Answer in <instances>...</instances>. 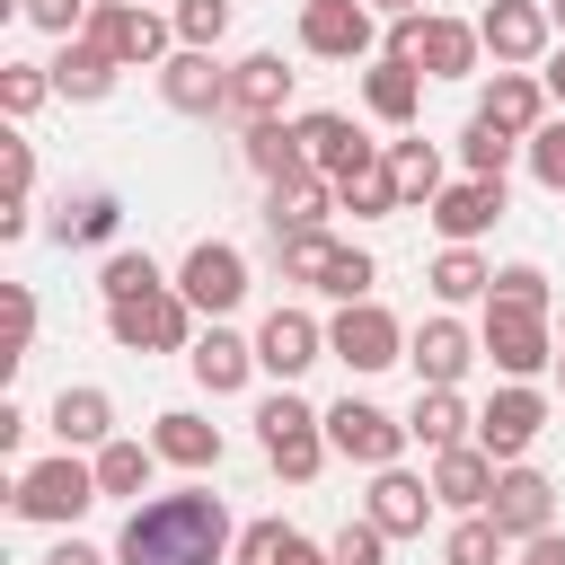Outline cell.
<instances>
[{
  "label": "cell",
  "mask_w": 565,
  "mask_h": 565,
  "mask_svg": "<svg viewBox=\"0 0 565 565\" xmlns=\"http://www.w3.org/2000/svg\"><path fill=\"white\" fill-rule=\"evenodd\" d=\"M282 547H291V530H282V521H247V530H238V556H247V565H274Z\"/></svg>",
  "instance_id": "cell-50"
},
{
  "label": "cell",
  "mask_w": 565,
  "mask_h": 565,
  "mask_svg": "<svg viewBox=\"0 0 565 565\" xmlns=\"http://www.w3.org/2000/svg\"><path fill=\"white\" fill-rule=\"evenodd\" d=\"M26 344H35V291L9 282V353H0V362H26Z\"/></svg>",
  "instance_id": "cell-48"
},
{
  "label": "cell",
  "mask_w": 565,
  "mask_h": 565,
  "mask_svg": "<svg viewBox=\"0 0 565 565\" xmlns=\"http://www.w3.org/2000/svg\"><path fill=\"white\" fill-rule=\"evenodd\" d=\"M88 459H97V494H141V486H150V468H159V450H150V441H124V433H115V441H97Z\"/></svg>",
  "instance_id": "cell-36"
},
{
  "label": "cell",
  "mask_w": 565,
  "mask_h": 565,
  "mask_svg": "<svg viewBox=\"0 0 565 565\" xmlns=\"http://www.w3.org/2000/svg\"><path fill=\"white\" fill-rule=\"evenodd\" d=\"M539 79H547V97H565V53H547V71H539Z\"/></svg>",
  "instance_id": "cell-55"
},
{
  "label": "cell",
  "mask_w": 565,
  "mask_h": 565,
  "mask_svg": "<svg viewBox=\"0 0 565 565\" xmlns=\"http://www.w3.org/2000/svg\"><path fill=\"white\" fill-rule=\"evenodd\" d=\"M503 212H512L503 177H459V185H441V194H433V212H424V221L441 230V247H477Z\"/></svg>",
  "instance_id": "cell-14"
},
{
  "label": "cell",
  "mask_w": 565,
  "mask_h": 565,
  "mask_svg": "<svg viewBox=\"0 0 565 565\" xmlns=\"http://www.w3.org/2000/svg\"><path fill=\"white\" fill-rule=\"evenodd\" d=\"M388 168H397V194H406V212H433V194L450 185V177H441V150H433L424 132L388 141Z\"/></svg>",
  "instance_id": "cell-34"
},
{
  "label": "cell",
  "mask_w": 565,
  "mask_h": 565,
  "mask_svg": "<svg viewBox=\"0 0 565 565\" xmlns=\"http://www.w3.org/2000/svg\"><path fill=\"white\" fill-rule=\"evenodd\" d=\"M327 353L353 371V380H371V371H388V362H406V327L380 309V300H344L335 318H327Z\"/></svg>",
  "instance_id": "cell-7"
},
{
  "label": "cell",
  "mask_w": 565,
  "mask_h": 565,
  "mask_svg": "<svg viewBox=\"0 0 565 565\" xmlns=\"http://www.w3.org/2000/svg\"><path fill=\"white\" fill-rule=\"evenodd\" d=\"M486 300H503V309H547V274L539 265H494V291Z\"/></svg>",
  "instance_id": "cell-46"
},
{
  "label": "cell",
  "mask_w": 565,
  "mask_h": 565,
  "mask_svg": "<svg viewBox=\"0 0 565 565\" xmlns=\"http://www.w3.org/2000/svg\"><path fill=\"white\" fill-rule=\"evenodd\" d=\"M203 309L177 291V282H159V291H141V300H115L106 309V335L124 344V353H185L203 327H194Z\"/></svg>",
  "instance_id": "cell-5"
},
{
  "label": "cell",
  "mask_w": 565,
  "mask_h": 565,
  "mask_svg": "<svg viewBox=\"0 0 565 565\" xmlns=\"http://www.w3.org/2000/svg\"><path fill=\"white\" fill-rule=\"evenodd\" d=\"M521 159H530V177H539L547 194H565V115H547V124L521 141Z\"/></svg>",
  "instance_id": "cell-43"
},
{
  "label": "cell",
  "mask_w": 565,
  "mask_h": 565,
  "mask_svg": "<svg viewBox=\"0 0 565 565\" xmlns=\"http://www.w3.org/2000/svg\"><path fill=\"white\" fill-rule=\"evenodd\" d=\"M327 441H335V459H353V468H397V450H406L415 433H406V415H388V406H371V397H335V406H327Z\"/></svg>",
  "instance_id": "cell-9"
},
{
  "label": "cell",
  "mask_w": 565,
  "mask_h": 565,
  "mask_svg": "<svg viewBox=\"0 0 565 565\" xmlns=\"http://www.w3.org/2000/svg\"><path fill=\"white\" fill-rule=\"evenodd\" d=\"M26 424H35V415H26L18 397H0V459H18V441H26Z\"/></svg>",
  "instance_id": "cell-52"
},
{
  "label": "cell",
  "mask_w": 565,
  "mask_h": 565,
  "mask_svg": "<svg viewBox=\"0 0 565 565\" xmlns=\"http://www.w3.org/2000/svg\"><path fill=\"white\" fill-rule=\"evenodd\" d=\"M327 556H335V565H388V530L362 512V521H344V530L327 539Z\"/></svg>",
  "instance_id": "cell-44"
},
{
  "label": "cell",
  "mask_w": 565,
  "mask_h": 565,
  "mask_svg": "<svg viewBox=\"0 0 565 565\" xmlns=\"http://www.w3.org/2000/svg\"><path fill=\"white\" fill-rule=\"evenodd\" d=\"M44 424H53V441H62V450H97V441H115V397H106L97 380H79V388H62V397H53V415H44Z\"/></svg>",
  "instance_id": "cell-28"
},
{
  "label": "cell",
  "mask_w": 565,
  "mask_h": 565,
  "mask_svg": "<svg viewBox=\"0 0 565 565\" xmlns=\"http://www.w3.org/2000/svg\"><path fill=\"white\" fill-rule=\"evenodd\" d=\"M406 433H415L424 450H450V441H477V415H468V397H459V388H415Z\"/></svg>",
  "instance_id": "cell-32"
},
{
  "label": "cell",
  "mask_w": 565,
  "mask_h": 565,
  "mask_svg": "<svg viewBox=\"0 0 565 565\" xmlns=\"http://www.w3.org/2000/svg\"><path fill=\"white\" fill-rule=\"evenodd\" d=\"M44 565H115V556H106V547H88V539H71V530H62V539H53V556H44Z\"/></svg>",
  "instance_id": "cell-53"
},
{
  "label": "cell",
  "mask_w": 565,
  "mask_h": 565,
  "mask_svg": "<svg viewBox=\"0 0 565 565\" xmlns=\"http://www.w3.org/2000/svg\"><path fill=\"white\" fill-rule=\"evenodd\" d=\"M477 115L530 141V132L547 124V79H539V71H494V79H486V97H477Z\"/></svg>",
  "instance_id": "cell-25"
},
{
  "label": "cell",
  "mask_w": 565,
  "mask_h": 565,
  "mask_svg": "<svg viewBox=\"0 0 565 565\" xmlns=\"http://www.w3.org/2000/svg\"><path fill=\"white\" fill-rule=\"evenodd\" d=\"M424 282H433V300H441V309H468V300H486V291H494V265H486L477 247H441V256L424 265Z\"/></svg>",
  "instance_id": "cell-33"
},
{
  "label": "cell",
  "mask_w": 565,
  "mask_h": 565,
  "mask_svg": "<svg viewBox=\"0 0 565 565\" xmlns=\"http://www.w3.org/2000/svg\"><path fill=\"white\" fill-rule=\"evenodd\" d=\"M115 230H124V203H115L106 185L62 194V212H53V238H62V247H115Z\"/></svg>",
  "instance_id": "cell-31"
},
{
  "label": "cell",
  "mask_w": 565,
  "mask_h": 565,
  "mask_svg": "<svg viewBox=\"0 0 565 565\" xmlns=\"http://www.w3.org/2000/svg\"><path fill=\"white\" fill-rule=\"evenodd\" d=\"M88 9H97V0H18V18H26V26H44V35H79V26H88Z\"/></svg>",
  "instance_id": "cell-47"
},
{
  "label": "cell",
  "mask_w": 565,
  "mask_h": 565,
  "mask_svg": "<svg viewBox=\"0 0 565 565\" xmlns=\"http://www.w3.org/2000/svg\"><path fill=\"white\" fill-rule=\"evenodd\" d=\"M230 547H238V530H230V503L212 486L150 494L115 530V565H230Z\"/></svg>",
  "instance_id": "cell-1"
},
{
  "label": "cell",
  "mask_w": 565,
  "mask_h": 565,
  "mask_svg": "<svg viewBox=\"0 0 565 565\" xmlns=\"http://www.w3.org/2000/svg\"><path fill=\"white\" fill-rule=\"evenodd\" d=\"M335 247H344V238H327V230H291V238H274V256H282V282L318 291V282H327V265H335Z\"/></svg>",
  "instance_id": "cell-37"
},
{
  "label": "cell",
  "mask_w": 565,
  "mask_h": 565,
  "mask_svg": "<svg viewBox=\"0 0 565 565\" xmlns=\"http://www.w3.org/2000/svg\"><path fill=\"white\" fill-rule=\"evenodd\" d=\"M433 477H406V468H371V521L388 530V539H424V521H433Z\"/></svg>",
  "instance_id": "cell-21"
},
{
  "label": "cell",
  "mask_w": 565,
  "mask_h": 565,
  "mask_svg": "<svg viewBox=\"0 0 565 565\" xmlns=\"http://www.w3.org/2000/svg\"><path fill=\"white\" fill-rule=\"evenodd\" d=\"M477 344H486V362H494L503 380H539V371H556L547 309H503V300H486V327H477Z\"/></svg>",
  "instance_id": "cell-8"
},
{
  "label": "cell",
  "mask_w": 565,
  "mask_h": 565,
  "mask_svg": "<svg viewBox=\"0 0 565 565\" xmlns=\"http://www.w3.org/2000/svg\"><path fill=\"white\" fill-rule=\"evenodd\" d=\"M380 53H397V62H415L424 79H477V62H486V35H477V18H441V9H406V18H388V35H380Z\"/></svg>",
  "instance_id": "cell-2"
},
{
  "label": "cell",
  "mask_w": 565,
  "mask_h": 565,
  "mask_svg": "<svg viewBox=\"0 0 565 565\" xmlns=\"http://www.w3.org/2000/svg\"><path fill=\"white\" fill-rule=\"evenodd\" d=\"M547 18H556V26H565V0H547Z\"/></svg>",
  "instance_id": "cell-57"
},
{
  "label": "cell",
  "mask_w": 565,
  "mask_h": 565,
  "mask_svg": "<svg viewBox=\"0 0 565 565\" xmlns=\"http://www.w3.org/2000/svg\"><path fill=\"white\" fill-rule=\"evenodd\" d=\"M300 141H309V168H318V177H335V185H344L353 168H371V159L388 150V141H371V132H362L353 115H335V106L300 115Z\"/></svg>",
  "instance_id": "cell-18"
},
{
  "label": "cell",
  "mask_w": 565,
  "mask_h": 565,
  "mask_svg": "<svg viewBox=\"0 0 565 565\" xmlns=\"http://www.w3.org/2000/svg\"><path fill=\"white\" fill-rule=\"evenodd\" d=\"M318 353H327V327H318L309 309H274V318L256 327V362H265L274 380H300Z\"/></svg>",
  "instance_id": "cell-23"
},
{
  "label": "cell",
  "mask_w": 565,
  "mask_h": 565,
  "mask_svg": "<svg viewBox=\"0 0 565 565\" xmlns=\"http://www.w3.org/2000/svg\"><path fill=\"white\" fill-rule=\"evenodd\" d=\"M159 282H168V274H159L141 247H106V265H97V291H106V309H115V300H141V291H159Z\"/></svg>",
  "instance_id": "cell-40"
},
{
  "label": "cell",
  "mask_w": 565,
  "mask_h": 565,
  "mask_svg": "<svg viewBox=\"0 0 565 565\" xmlns=\"http://www.w3.org/2000/svg\"><path fill=\"white\" fill-rule=\"evenodd\" d=\"M335 203H344L353 221H397V212H406V194H397V168H388V150H380L371 168H353V177L335 185Z\"/></svg>",
  "instance_id": "cell-35"
},
{
  "label": "cell",
  "mask_w": 565,
  "mask_h": 565,
  "mask_svg": "<svg viewBox=\"0 0 565 565\" xmlns=\"http://www.w3.org/2000/svg\"><path fill=\"white\" fill-rule=\"evenodd\" d=\"M371 282H380V265L362 256V247H335V265H327V300H371Z\"/></svg>",
  "instance_id": "cell-45"
},
{
  "label": "cell",
  "mask_w": 565,
  "mask_h": 565,
  "mask_svg": "<svg viewBox=\"0 0 565 565\" xmlns=\"http://www.w3.org/2000/svg\"><path fill=\"white\" fill-rule=\"evenodd\" d=\"M238 159H247L265 185H282V177H309V141H300V115H265V124H247Z\"/></svg>",
  "instance_id": "cell-26"
},
{
  "label": "cell",
  "mask_w": 565,
  "mask_h": 565,
  "mask_svg": "<svg viewBox=\"0 0 565 565\" xmlns=\"http://www.w3.org/2000/svg\"><path fill=\"white\" fill-rule=\"evenodd\" d=\"M291 62L282 53H247V62H230V115L238 124H265V115H282L291 106Z\"/></svg>",
  "instance_id": "cell-22"
},
{
  "label": "cell",
  "mask_w": 565,
  "mask_h": 565,
  "mask_svg": "<svg viewBox=\"0 0 565 565\" xmlns=\"http://www.w3.org/2000/svg\"><path fill=\"white\" fill-rule=\"evenodd\" d=\"M256 441H265V468H274L282 486H309V477L327 468V450H335V441H327V415H318L291 380L256 406Z\"/></svg>",
  "instance_id": "cell-3"
},
{
  "label": "cell",
  "mask_w": 565,
  "mask_h": 565,
  "mask_svg": "<svg viewBox=\"0 0 565 565\" xmlns=\"http://www.w3.org/2000/svg\"><path fill=\"white\" fill-rule=\"evenodd\" d=\"M486 512H494V530H503V539L521 547V539L556 530V486H547V477H539L530 459H512V468L494 477V503H486Z\"/></svg>",
  "instance_id": "cell-16"
},
{
  "label": "cell",
  "mask_w": 565,
  "mask_h": 565,
  "mask_svg": "<svg viewBox=\"0 0 565 565\" xmlns=\"http://www.w3.org/2000/svg\"><path fill=\"white\" fill-rule=\"evenodd\" d=\"M150 450H159L168 468H194V477H203V468H221V424L194 415V406H168L159 433H150Z\"/></svg>",
  "instance_id": "cell-30"
},
{
  "label": "cell",
  "mask_w": 565,
  "mask_h": 565,
  "mask_svg": "<svg viewBox=\"0 0 565 565\" xmlns=\"http://www.w3.org/2000/svg\"><path fill=\"white\" fill-rule=\"evenodd\" d=\"M238 565H247V556H238Z\"/></svg>",
  "instance_id": "cell-59"
},
{
  "label": "cell",
  "mask_w": 565,
  "mask_h": 565,
  "mask_svg": "<svg viewBox=\"0 0 565 565\" xmlns=\"http://www.w3.org/2000/svg\"><path fill=\"white\" fill-rule=\"evenodd\" d=\"M494 477H503V459H494L486 441H450V450H433V494H441L450 512H486V503H494Z\"/></svg>",
  "instance_id": "cell-20"
},
{
  "label": "cell",
  "mask_w": 565,
  "mask_h": 565,
  "mask_svg": "<svg viewBox=\"0 0 565 565\" xmlns=\"http://www.w3.org/2000/svg\"><path fill=\"white\" fill-rule=\"evenodd\" d=\"M477 35H486L494 71H530V62H547L556 18H547V0H486L477 9Z\"/></svg>",
  "instance_id": "cell-11"
},
{
  "label": "cell",
  "mask_w": 565,
  "mask_h": 565,
  "mask_svg": "<svg viewBox=\"0 0 565 565\" xmlns=\"http://www.w3.org/2000/svg\"><path fill=\"white\" fill-rule=\"evenodd\" d=\"M380 9L371 0H300V53H318V62H362V53H380V26H371Z\"/></svg>",
  "instance_id": "cell-12"
},
{
  "label": "cell",
  "mask_w": 565,
  "mask_h": 565,
  "mask_svg": "<svg viewBox=\"0 0 565 565\" xmlns=\"http://www.w3.org/2000/svg\"><path fill=\"white\" fill-rule=\"evenodd\" d=\"M88 503H106V494H97V459H79V450H53V459L18 468V486H9V512L44 521V530H71Z\"/></svg>",
  "instance_id": "cell-4"
},
{
  "label": "cell",
  "mask_w": 565,
  "mask_h": 565,
  "mask_svg": "<svg viewBox=\"0 0 565 565\" xmlns=\"http://www.w3.org/2000/svg\"><path fill=\"white\" fill-rule=\"evenodd\" d=\"M512 565H565V530H539V539H521V547H512Z\"/></svg>",
  "instance_id": "cell-51"
},
{
  "label": "cell",
  "mask_w": 565,
  "mask_h": 565,
  "mask_svg": "<svg viewBox=\"0 0 565 565\" xmlns=\"http://www.w3.org/2000/svg\"><path fill=\"white\" fill-rule=\"evenodd\" d=\"M44 97H53V62H0V106H9V124H26Z\"/></svg>",
  "instance_id": "cell-41"
},
{
  "label": "cell",
  "mask_w": 565,
  "mask_h": 565,
  "mask_svg": "<svg viewBox=\"0 0 565 565\" xmlns=\"http://www.w3.org/2000/svg\"><path fill=\"white\" fill-rule=\"evenodd\" d=\"M168 18H177V44H203V53H221V35H230V18H238V9H230V0H177Z\"/></svg>",
  "instance_id": "cell-42"
},
{
  "label": "cell",
  "mask_w": 565,
  "mask_h": 565,
  "mask_svg": "<svg viewBox=\"0 0 565 565\" xmlns=\"http://www.w3.org/2000/svg\"><path fill=\"white\" fill-rule=\"evenodd\" d=\"M547 433V388L539 380H503L486 406H477V441L512 468V459H530V441Z\"/></svg>",
  "instance_id": "cell-10"
},
{
  "label": "cell",
  "mask_w": 565,
  "mask_h": 565,
  "mask_svg": "<svg viewBox=\"0 0 565 565\" xmlns=\"http://www.w3.org/2000/svg\"><path fill=\"white\" fill-rule=\"evenodd\" d=\"M177 291H185L203 318H230V309L247 300V256H238L230 238H194L185 265H177Z\"/></svg>",
  "instance_id": "cell-13"
},
{
  "label": "cell",
  "mask_w": 565,
  "mask_h": 565,
  "mask_svg": "<svg viewBox=\"0 0 565 565\" xmlns=\"http://www.w3.org/2000/svg\"><path fill=\"white\" fill-rule=\"evenodd\" d=\"M327 212H335V177H282V185H265V230L274 238H291V230H327Z\"/></svg>",
  "instance_id": "cell-27"
},
{
  "label": "cell",
  "mask_w": 565,
  "mask_h": 565,
  "mask_svg": "<svg viewBox=\"0 0 565 565\" xmlns=\"http://www.w3.org/2000/svg\"><path fill=\"white\" fill-rule=\"evenodd\" d=\"M79 35L106 44L124 71H159V62L177 53V18H159V9H141V0H97Z\"/></svg>",
  "instance_id": "cell-6"
},
{
  "label": "cell",
  "mask_w": 565,
  "mask_h": 565,
  "mask_svg": "<svg viewBox=\"0 0 565 565\" xmlns=\"http://www.w3.org/2000/svg\"><path fill=\"white\" fill-rule=\"evenodd\" d=\"M115 79H124V62H115L106 44H88V35H62V53H53V97H71V106H97V97H115Z\"/></svg>",
  "instance_id": "cell-24"
},
{
  "label": "cell",
  "mask_w": 565,
  "mask_h": 565,
  "mask_svg": "<svg viewBox=\"0 0 565 565\" xmlns=\"http://www.w3.org/2000/svg\"><path fill=\"white\" fill-rule=\"evenodd\" d=\"M185 362H194V380H203L212 397H238V388L265 371V362H256V335H238V327H221V318L185 344Z\"/></svg>",
  "instance_id": "cell-19"
},
{
  "label": "cell",
  "mask_w": 565,
  "mask_h": 565,
  "mask_svg": "<svg viewBox=\"0 0 565 565\" xmlns=\"http://www.w3.org/2000/svg\"><path fill=\"white\" fill-rule=\"evenodd\" d=\"M371 9H380V18H406V9H424V0H371Z\"/></svg>",
  "instance_id": "cell-56"
},
{
  "label": "cell",
  "mask_w": 565,
  "mask_h": 565,
  "mask_svg": "<svg viewBox=\"0 0 565 565\" xmlns=\"http://www.w3.org/2000/svg\"><path fill=\"white\" fill-rule=\"evenodd\" d=\"M459 159H468V177H503V168L521 159V132H503V124L468 115V132H459Z\"/></svg>",
  "instance_id": "cell-39"
},
{
  "label": "cell",
  "mask_w": 565,
  "mask_h": 565,
  "mask_svg": "<svg viewBox=\"0 0 565 565\" xmlns=\"http://www.w3.org/2000/svg\"><path fill=\"white\" fill-rule=\"evenodd\" d=\"M477 353H486V344H477V335H468V327H459L450 309H433V318H424V327L406 335V362H415V388H459Z\"/></svg>",
  "instance_id": "cell-15"
},
{
  "label": "cell",
  "mask_w": 565,
  "mask_h": 565,
  "mask_svg": "<svg viewBox=\"0 0 565 565\" xmlns=\"http://www.w3.org/2000/svg\"><path fill=\"white\" fill-rule=\"evenodd\" d=\"M512 539L494 530V512H459V530L441 539V565H503Z\"/></svg>",
  "instance_id": "cell-38"
},
{
  "label": "cell",
  "mask_w": 565,
  "mask_h": 565,
  "mask_svg": "<svg viewBox=\"0 0 565 565\" xmlns=\"http://www.w3.org/2000/svg\"><path fill=\"white\" fill-rule=\"evenodd\" d=\"M556 388H565V344H556Z\"/></svg>",
  "instance_id": "cell-58"
},
{
  "label": "cell",
  "mask_w": 565,
  "mask_h": 565,
  "mask_svg": "<svg viewBox=\"0 0 565 565\" xmlns=\"http://www.w3.org/2000/svg\"><path fill=\"white\" fill-rule=\"evenodd\" d=\"M0 168H9V203H26V185H35V141L9 132V141H0Z\"/></svg>",
  "instance_id": "cell-49"
},
{
  "label": "cell",
  "mask_w": 565,
  "mask_h": 565,
  "mask_svg": "<svg viewBox=\"0 0 565 565\" xmlns=\"http://www.w3.org/2000/svg\"><path fill=\"white\" fill-rule=\"evenodd\" d=\"M362 106H371L380 124H397V132H406V124L424 115V71H415V62H397V53H380V62L362 71Z\"/></svg>",
  "instance_id": "cell-29"
},
{
  "label": "cell",
  "mask_w": 565,
  "mask_h": 565,
  "mask_svg": "<svg viewBox=\"0 0 565 565\" xmlns=\"http://www.w3.org/2000/svg\"><path fill=\"white\" fill-rule=\"evenodd\" d=\"M159 97H168L177 115H230V71H221L203 44H177V53L159 62Z\"/></svg>",
  "instance_id": "cell-17"
},
{
  "label": "cell",
  "mask_w": 565,
  "mask_h": 565,
  "mask_svg": "<svg viewBox=\"0 0 565 565\" xmlns=\"http://www.w3.org/2000/svg\"><path fill=\"white\" fill-rule=\"evenodd\" d=\"M274 565H335V556H327V547H309V539H300V530H291V547H282V556H274Z\"/></svg>",
  "instance_id": "cell-54"
}]
</instances>
